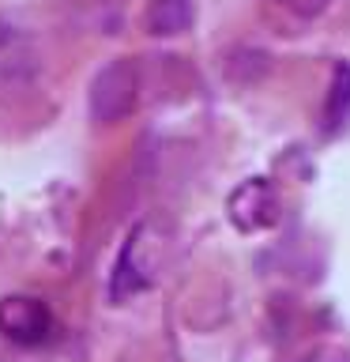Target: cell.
Returning <instances> with one entry per match:
<instances>
[{"label": "cell", "mask_w": 350, "mask_h": 362, "mask_svg": "<svg viewBox=\"0 0 350 362\" xmlns=\"http://www.w3.org/2000/svg\"><path fill=\"white\" fill-rule=\"evenodd\" d=\"M135 98H140V72L128 57H117L90 83V117L113 124L135 110Z\"/></svg>", "instance_id": "6da1fadb"}, {"label": "cell", "mask_w": 350, "mask_h": 362, "mask_svg": "<svg viewBox=\"0 0 350 362\" xmlns=\"http://www.w3.org/2000/svg\"><path fill=\"white\" fill-rule=\"evenodd\" d=\"M0 332L19 347H38L53 332V313L34 294H8L0 302Z\"/></svg>", "instance_id": "7a4b0ae2"}, {"label": "cell", "mask_w": 350, "mask_h": 362, "mask_svg": "<svg viewBox=\"0 0 350 362\" xmlns=\"http://www.w3.org/2000/svg\"><path fill=\"white\" fill-rule=\"evenodd\" d=\"M230 219L237 230L253 234L279 219V197L267 177H248L230 192Z\"/></svg>", "instance_id": "3957f363"}, {"label": "cell", "mask_w": 350, "mask_h": 362, "mask_svg": "<svg viewBox=\"0 0 350 362\" xmlns=\"http://www.w3.org/2000/svg\"><path fill=\"white\" fill-rule=\"evenodd\" d=\"M140 234L143 230H135L128 242H124L121 257H117V268H113V279H109V298L113 302L132 298V294H140L147 283H151V276H147V268H143V260H140V249H143Z\"/></svg>", "instance_id": "277c9868"}, {"label": "cell", "mask_w": 350, "mask_h": 362, "mask_svg": "<svg viewBox=\"0 0 350 362\" xmlns=\"http://www.w3.org/2000/svg\"><path fill=\"white\" fill-rule=\"evenodd\" d=\"M192 23H196L192 0H151L147 4V30L151 34L174 38V34H185Z\"/></svg>", "instance_id": "5b68a950"}, {"label": "cell", "mask_w": 350, "mask_h": 362, "mask_svg": "<svg viewBox=\"0 0 350 362\" xmlns=\"http://www.w3.org/2000/svg\"><path fill=\"white\" fill-rule=\"evenodd\" d=\"M34 68V53L30 45L23 42V34L8 23H0V79H11L16 83L19 76H27Z\"/></svg>", "instance_id": "8992f818"}, {"label": "cell", "mask_w": 350, "mask_h": 362, "mask_svg": "<svg viewBox=\"0 0 350 362\" xmlns=\"http://www.w3.org/2000/svg\"><path fill=\"white\" fill-rule=\"evenodd\" d=\"M350 121V64L339 61L332 72V87H327V102H324V129L339 132Z\"/></svg>", "instance_id": "52a82bcc"}, {"label": "cell", "mask_w": 350, "mask_h": 362, "mask_svg": "<svg viewBox=\"0 0 350 362\" xmlns=\"http://www.w3.org/2000/svg\"><path fill=\"white\" fill-rule=\"evenodd\" d=\"M282 8H290L294 16H320V11L332 4V0H279Z\"/></svg>", "instance_id": "ba28073f"}, {"label": "cell", "mask_w": 350, "mask_h": 362, "mask_svg": "<svg viewBox=\"0 0 350 362\" xmlns=\"http://www.w3.org/2000/svg\"><path fill=\"white\" fill-rule=\"evenodd\" d=\"M301 362H350V358L335 347H320V351H313V355H305Z\"/></svg>", "instance_id": "9c48e42d"}]
</instances>
